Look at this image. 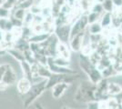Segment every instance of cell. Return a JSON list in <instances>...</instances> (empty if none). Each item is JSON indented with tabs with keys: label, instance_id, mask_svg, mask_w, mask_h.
<instances>
[{
	"label": "cell",
	"instance_id": "1",
	"mask_svg": "<svg viewBox=\"0 0 122 109\" xmlns=\"http://www.w3.org/2000/svg\"><path fill=\"white\" fill-rule=\"evenodd\" d=\"M96 90V85L90 82L89 80L83 81L79 87L77 88L76 94L74 95V98L76 102L79 103H89L96 101L94 93Z\"/></svg>",
	"mask_w": 122,
	"mask_h": 109
},
{
	"label": "cell",
	"instance_id": "2",
	"mask_svg": "<svg viewBox=\"0 0 122 109\" xmlns=\"http://www.w3.org/2000/svg\"><path fill=\"white\" fill-rule=\"evenodd\" d=\"M79 65H80L82 70L86 73V76H88V80L93 84L97 85L103 78L101 72L97 69L95 65L92 64L88 56H85V55L81 54L79 57Z\"/></svg>",
	"mask_w": 122,
	"mask_h": 109
},
{
	"label": "cell",
	"instance_id": "3",
	"mask_svg": "<svg viewBox=\"0 0 122 109\" xmlns=\"http://www.w3.org/2000/svg\"><path fill=\"white\" fill-rule=\"evenodd\" d=\"M46 79H43L41 82L35 83V85H32L30 90L26 95V98L24 101V105L25 107H28L38 96H40L41 94L46 90Z\"/></svg>",
	"mask_w": 122,
	"mask_h": 109
},
{
	"label": "cell",
	"instance_id": "4",
	"mask_svg": "<svg viewBox=\"0 0 122 109\" xmlns=\"http://www.w3.org/2000/svg\"><path fill=\"white\" fill-rule=\"evenodd\" d=\"M15 81H16V73L9 65V66L7 67L4 74L2 81L0 82V90H5L9 85H14Z\"/></svg>",
	"mask_w": 122,
	"mask_h": 109
},
{
	"label": "cell",
	"instance_id": "5",
	"mask_svg": "<svg viewBox=\"0 0 122 109\" xmlns=\"http://www.w3.org/2000/svg\"><path fill=\"white\" fill-rule=\"evenodd\" d=\"M70 28L71 26L67 24L65 25H61V26H56L55 28V35L57 37L58 41L61 43L66 44L69 42L70 38Z\"/></svg>",
	"mask_w": 122,
	"mask_h": 109
},
{
	"label": "cell",
	"instance_id": "6",
	"mask_svg": "<svg viewBox=\"0 0 122 109\" xmlns=\"http://www.w3.org/2000/svg\"><path fill=\"white\" fill-rule=\"evenodd\" d=\"M69 87V84L66 82H59L56 84L55 85H53L52 88V96L54 98L58 99L65 94L66 90Z\"/></svg>",
	"mask_w": 122,
	"mask_h": 109
},
{
	"label": "cell",
	"instance_id": "7",
	"mask_svg": "<svg viewBox=\"0 0 122 109\" xmlns=\"http://www.w3.org/2000/svg\"><path fill=\"white\" fill-rule=\"evenodd\" d=\"M85 32L82 31L79 34H77L76 36H74L69 39V46L70 48L74 52H79L81 50L82 47V40H83V36H84Z\"/></svg>",
	"mask_w": 122,
	"mask_h": 109
},
{
	"label": "cell",
	"instance_id": "8",
	"mask_svg": "<svg viewBox=\"0 0 122 109\" xmlns=\"http://www.w3.org/2000/svg\"><path fill=\"white\" fill-rule=\"evenodd\" d=\"M31 86H32V82L26 77L20 79L17 82V85H16L18 92L22 94V95H25V94L28 93V91L30 90Z\"/></svg>",
	"mask_w": 122,
	"mask_h": 109
},
{
	"label": "cell",
	"instance_id": "9",
	"mask_svg": "<svg viewBox=\"0 0 122 109\" xmlns=\"http://www.w3.org/2000/svg\"><path fill=\"white\" fill-rule=\"evenodd\" d=\"M56 55L61 57H63V58L69 59L70 53H69V50H68V48H67L66 44L58 42V44L56 46Z\"/></svg>",
	"mask_w": 122,
	"mask_h": 109
},
{
	"label": "cell",
	"instance_id": "10",
	"mask_svg": "<svg viewBox=\"0 0 122 109\" xmlns=\"http://www.w3.org/2000/svg\"><path fill=\"white\" fill-rule=\"evenodd\" d=\"M121 85L116 82H108L107 85V95L109 96H116L121 91Z\"/></svg>",
	"mask_w": 122,
	"mask_h": 109
},
{
	"label": "cell",
	"instance_id": "11",
	"mask_svg": "<svg viewBox=\"0 0 122 109\" xmlns=\"http://www.w3.org/2000/svg\"><path fill=\"white\" fill-rule=\"evenodd\" d=\"M49 36H50L49 33L32 34V36L28 38V42H29V43H41V42L45 41Z\"/></svg>",
	"mask_w": 122,
	"mask_h": 109
},
{
	"label": "cell",
	"instance_id": "12",
	"mask_svg": "<svg viewBox=\"0 0 122 109\" xmlns=\"http://www.w3.org/2000/svg\"><path fill=\"white\" fill-rule=\"evenodd\" d=\"M14 28V26L9 18H0V29L2 32H9Z\"/></svg>",
	"mask_w": 122,
	"mask_h": 109
},
{
	"label": "cell",
	"instance_id": "13",
	"mask_svg": "<svg viewBox=\"0 0 122 109\" xmlns=\"http://www.w3.org/2000/svg\"><path fill=\"white\" fill-rule=\"evenodd\" d=\"M6 52L8 53V54H10L12 57L15 58L17 61H24L25 60V57H24V54L23 52H21L19 51L18 49H16L15 47H10V48H8L7 50H6Z\"/></svg>",
	"mask_w": 122,
	"mask_h": 109
},
{
	"label": "cell",
	"instance_id": "14",
	"mask_svg": "<svg viewBox=\"0 0 122 109\" xmlns=\"http://www.w3.org/2000/svg\"><path fill=\"white\" fill-rule=\"evenodd\" d=\"M87 31L90 35H97V34H100L103 31V28L99 23L95 22V23L90 24V26H88Z\"/></svg>",
	"mask_w": 122,
	"mask_h": 109
},
{
	"label": "cell",
	"instance_id": "15",
	"mask_svg": "<svg viewBox=\"0 0 122 109\" xmlns=\"http://www.w3.org/2000/svg\"><path fill=\"white\" fill-rule=\"evenodd\" d=\"M53 62L57 66H65V67H68V66L70 65V62H69L68 59L63 58L59 56L53 57Z\"/></svg>",
	"mask_w": 122,
	"mask_h": 109
},
{
	"label": "cell",
	"instance_id": "16",
	"mask_svg": "<svg viewBox=\"0 0 122 109\" xmlns=\"http://www.w3.org/2000/svg\"><path fill=\"white\" fill-rule=\"evenodd\" d=\"M106 101H107V109H117L119 105V102L116 99L115 96H109Z\"/></svg>",
	"mask_w": 122,
	"mask_h": 109
},
{
	"label": "cell",
	"instance_id": "17",
	"mask_svg": "<svg viewBox=\"0 0 122 109\" xmlns=\"http://www.w3.org/2000/svg\"><path fill=\"white\" fill-rule=\"evenodd\" d=\"M112 23V17H111V15L109 14V13H106L105 14V16H103L102 17V20H101V26L103 29H105V28H107V26H109L110 24Z\"/></svg>",
	"mask_w": 122,
	"mask_h": 109
},
{
	"label": "cell",
	"instance_id": "18",
	"mask_svg": "<svg viewBox=\"0 0 122 109\" xmlns=\"http://www.w3.org/2000/svg\"><path fill=\"white\" fill-rule=\"evenodd\" d=\"M33 19H34V15L31 13L30 11L25 12V17H24V19H23V26H30L31 25H32Z\"/></svg>",
	"mask_w": 122,
	"mask_h": 109
},
{
	"label": "cell",
	"instance_id": "19",
	"mask_svg": "<svg viewBox=\"0 0 122 109\" xmlns=\"http://www.w3.org/2000/svg\"><path fill=\"white\" fill-rule=\"evenodd\" d=\"M34 4H35V0H26V1L21 2V3H16V5L15 6L20 7V8H23V9L26 10V9H29Z\"/></svg>",
	"mask_w": 122,
	"mask_h": 109
},
{
	"label": "cell",
	"instance_id": "20",
	"mask_svg": "<svg viewBox=\"0 0 122 109\" xmlns=\"http://www.w3.org/2000/svg\"><path fill=\"white\" fill-rule=\"evenodd\" d=\"M11 16V10L0 5V18H9Z\"/></svg>",
	"mask_w": 122,
	"mask_h": 109
},
{
	"label": "cell",
	"instance_id": "21",
	"mask_svg": "<svg viewBox=\"0 0 122 109\" xmlns=\"http://www.w3.org/2000/svg\"><path fill=\"white\" fill-rule=\"evenodd\" d=\"M41 6L38 4H34V5L31 6L30 8L28 9V11H30L31 13L35 16V15H39L41 14Z\"/></svg>",
	"mask_w": 122,
	"mask_h": 109
},
{
	"label": "cell",
	"instance_id": "22",
	"mask_svg": "<svg viewBox=\"0 0 122 109\" xmlns=\"http://www.w3.org/2000/svg\"><path fill=\"white\" fill-rule=\"evenodd\" d=\"M112 6H113V2H112L111 0H105V1H103L102 7L107 12H111Z\"/></svg>",
	"mask_w": 122,
	"mask_h": 109
},
{
	"label": "cell",
	"instance_id": "23",
	"mask_svg": "<svg viewBox=\"0 0 122 109\" xmlns=\"http://www.w3.org/2000/svg\"><path fill=\"white\" fill-rule=\"evenodd\" d=\"M99 17L98 16V14L97 13H94V12H92L91 14H89V16H87V22H88V24L90 25L92 23H95V22H97V18Z\"/></svg>",
	"mask_w": 122,
	"mask_h": 109
},
{
	"label": "cell",
	"instance_id": "24",
	"mask_svg": "<svg viewBox=\"0 0 122 109\" xmlns=\"http://www.w3.org/2000/svg\"><path fill=\"white\" fill-rule=\"evenodd\" d=\"M9 66V64H3L0 66V82L2 81V78L4 76V74H5V70L7 69V67Z\"/></svg>",
	"mask_w": 122,
	"mask_h": 109
},
{
	"label": "cell",
	"instance_id": "25",
	"mask_svg": "<svg viewBox=\"0 0 122 109\" xmlns=\"http://www.w3.org/2000/svg\"><path fill=\"white\" fill-rule=\"evenodd\" d=\"M116 97V99H117L118 102H120V101H122V89H121V91L119 92V93L117 94V95L115 96Z\"/></svg>",
	"mask_w": 122,
	"mask_h": 109
},
{
	"label": "cell",
	"instance_id": "26",
	"mask_svg": "<svg viewBox=\"0 0 122 109\" xmlns=\"http://www.w3.org/2000/svg\"><path fill=\"white\" fill-rule=\"evenodd\" d=\"M113 3H115V5H118V6H121V5H122V1H121V0H115Z\"/></svg>",
	"mask_w": 122,
	"mask_h": 109
},
{
	"label": "cell",
	"instance_id": "27",
	"mask_svg": "<svg viewBox=\"0 0 122 109\" xmlns=\"http://www.w3.org/2000/svg\"><path fill=\"white\" fill-rule=\"evenodd\" d=\"M24 1H26V0H17L16 3H21V2H24Z\"/></svg>",
	"mask_w": 122,
	"mask_h": 109
},
{
	"label": "cell",
	"instance_id": "28",
	"mask_svg": "<svg viewBox=\"0 0 122 109\" xmlns=\"http://www.w3.org/2000/svg\"><path fill=\"white\" fill-rule=\"evenodd\" d=\"M63 109H70V108H68V107H66V106H64V107H63Z\"/></svg>",
	"mask_w": 122,
	"mask_h": 109
},
{
	"label": "cell",
	"instance_id": "29",
	"mask_svg": "<svg viewBox=\"0 0 122 109\" xmlns=\"http://www.w3.org/2000/svg\"><path fill=\"white\" fill-rule=\"evenodd\" d=\"M119 104H120V105L122 106V101H120V102H119Z\"/></svg>",
	"mask_w": 122,
	"mask_h": 109
},
{
	"label": "cell",
	"instance_id": "30",
	"mask_svg": "<svg viewBox=\"0 0 122 109\" xmlns=\"http://www.w3.org/2000/svg\"><path fill=\"white\" fill-rule=\"evenodd\" d=\"M16 1H17V0H16Z\"/></svg>",
	"mask_w": 122,
	"mask_h": 109
}]
</instances>
